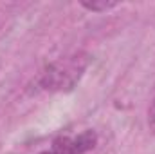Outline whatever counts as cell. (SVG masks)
<instances>
[{
	"instance_id": "obj_4",
	"label": "cell",
	"mask_w": 155,
	"mask_h": 154,
	"mask_svg": "<svg viewBox=\"0 0 155 154\" xmlns=\"http://www.w3.org/2000/svg\"><path fill=\"white\" fill-rule=\"evenodd\" d=\"M152 114H153V120H155V102H153V113Z\"/></svg>"
},
{
	"instance_id": "obj_3",
	"label": "cell",
	"mask_w": 155,
	"mask_h": 154,
	"mask_svg": "<svg viewBox=\"0 0 155 154\" xmlns=\"http://www.w3.org/2000/svg\"><path fill=\"white\" fill-rule=\"evenodd\" d=\"M81 5L85 9H88V11L101 13V11H107V9L116 7V2H81Z\"/></svg>"
},
{
	"instance_id": "obj_2",
	"label": "cell",
	"mask_w": 155,
	"mask_h": 154,
	"mask_svg": "<svg viewBox=\"0 0 155 154\" xmlns=\"http://www.w3.org/2000/svg\"><path fill=\"white\" fill-rule=\"evenodd\" d=\"M97 143V134L94 131H83L78 136H61L52 142V145L41 154H85L92 151Z\"/></svg>"
},
{
	"instance_id": "obj_1",
	"label": "cell",
	"mask_w": 155,
	"mask_h": 154,
	"mask_svg": "<svg viewBox=\"0 0 155 154\" xmlns=\"http://www.w3.org/2000/svg\"><path fill=\"white\" fill-rule=\"evenodd\" d=\"M85 67H87V60H81L78 56L58 60L56 64L49 65L47 71L43 73L41 85L43 89H51V91L72 89L74 83L81 78Z\"/></svg>"
}]
</instances>
